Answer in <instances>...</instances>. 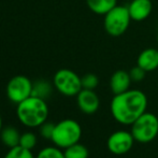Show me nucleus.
Masks as SVG:
<instances>
[{
  "mask_svg": "<svg viewBox=\"0 0 158 158\" xmlns=\"http://www.w3.org/2000/svg\"><path fill=\"white\" fill-rule=\"evenodd\" d=\"M77 102L79 109L85 114H94L100 106L99 96L92 89H82L77 95Z\"/></svg>",
  "mask_w": 158,
  "mask_h": 158,
  "instance_id": "9",
  "label": "nucleus"
},
{
  "mask_svg": "<svg viewBox=\"0 0 158 158\" xmlns=\"http://www.w3.org/2000/svg\"><path fill=\"white\" fill-rule=\"evenodd\" d=\"M35 158H66L64 157V151L61 148L55 146H48L44 148L38 153Z\"/></svg>",
  "mask_w": 158,
  "mask_h": 158,
  "instance_id": "17",
  "label": "nucleus"
},
{
  "mask_svg": "<svg viewBox=\"0 0 158 158\" xmlns=\"http://www.w3.org/2000/svg\"><path fill=\"white\" fill-rule=\"evenodd\" d=\"M3 158H35L33 156L32 152L27 148H24L22 146L17 145L9 150Z\"/></svg>",
  "mask_w": 158,
  "mask_h": 158,
  "instance_id": "18",
  "label": "nucleus"
},
{
  "mask_svg": "<svg viewBox=\"0 0 158 158\" xmlns=\"http://www.w3.org/2000/svg\"><path fill=\"white\" fill-rule=\"evenodd\" d=\"M86 4L95 14L106 15L109 11L117 6V0H86Z\"/></svg>",
  "mask_w": 158,
  "mask_h": 158,
  "instance_id": "14",
  "label": "nucleus"
},
{
  "mask_svg": "<svg viewBox=\"0 0 158 158\" xmlns=\"http://www.w3.org/2000/svg\"><path fill=\"white\" fill-rule=\"evenodd\" d=\"M21 135L22 133H19V131L16 128L12 126H8L2 128L1 132H0V139H1L3 145L8 146L9 148H12L19 145Z\"/></svg>",
  "mask_w": 158,
  "mask_h": 158,
  "instance_id": "13",
  "label": "nucleus"
},
{
  "mask_svg": "<svg viewBox=\"0 0 158 158\" xmlns=\"http://www.w3.org/2000/svg\"><path fill=\"white\" fill-rule=\"evenodd\" d=\"M48 106L44 99L35 96L17 104L16 114L19 122L29 128L40 127L48 117Z\"/></svg>",
  "mask_w": 158,
  "mask_h": 158,
  "instance_id": "2",
  "label": "nucleus"
},
{
  "mask_svg": "<svg viewBox=\"0 0 158 158\" xmlns=\"http://www.w3.org/2000/svg\"><path fill=\"white\" fill-rule=\"evenodd\" d=\"M148 97L140 89H128L114 95L110 103L113 118L122 125H131L148 109Z\"/></svg>",
  "mask_w": 158,
  "mask_h": 158,
  "instance_id": "1",
  "label": "nucleus"
},
{
  "mask_svg": "<svg viewBox=\"0 0 158 158\" xmlns=\"http://www.w3.org/2000/svg\"><path fill=\"white\" fill-rule=\"evenodd\" d=\"M156 40H157V44H158V32H157V37H156Z\"/></svg>",
  "mask_w": 158,
  "mask_h": 158,
  "instance_id": "24",
  "label": "nucleus"
},
{
  "mask_svg": "<svg viewBox=\"0 0 158 158\" xmlns=\"http://www.w3.org/2000/svg\"><path fill=\"white\" fill-rule=\"evenodd\" d=\"M129 74H130V77L132 80V82H141L142 80L145 77L146 71L143 70L141 67H139L137 64L135 67L131 68V70L129 71Z\"/></svg>",
  "mask_w": 158,
  "mask_h": 158,
  "instance_id": "22",
  "label": "nucleus"
},
{
  "mask_svg": "<svg viewBox=\"0 0 158 158\" xmlns=\"http://www.w3.org/2000/svg\"><path fill=\"white\" fill-rule=\"evenodd\" d=\"M51 94H52V86L48 82L41 80V81H37L33 83L31 96L42 98L45 100Z\"/></svg>",
  "mask_w": 158,
  "mask_h": 158,
  "instance_id": "16",
  "label": "nucleus"
},
{
  "mask_svg": "<svg viewBox=\"0 0 158 158\" xmlns=\"http://www.w3.org/2000/svg\"><path fill=\"white\" fill-rule=\"evenodd\" d=\"M103 16L104 30L109 35L115 38L123 35L127 31L131 22L128 6H114Z\"/></svg>",
  "mask_w": 158,
  "mask_h": 158,
  "instance_id": "4",
  "label": "nucleus"
},
{
  "mask_svg": "<svg viewBox=\"0 0 158 158\" xmlns=\"http://www.w3.org/2000/svg\"><path fill=\"white\" fill-rule=\"evenodd\" d=\"M53 84L61 95L67 97L77 96L83 89L81 77L70 69H60L57 71L53 79Z\"/></svg>",
  "mask_w": 158,
  "mask_h": 158,
  "instance_id": "6",
  "label": "nucleus"
},
{
  "mask_svg": "<svg viewBox=\"0 0 158 158\" xmlns=\"http://www.w3.org/2000/svg\"><path fill=\"white\" fill-rule=\"evenodd\" d=\"M55 125L56 124L54 123H48V122H44L41 126H40V135L44 138V139H48L51 140L52 139V135L53 132H54V129H55Z\"/></svg>",
  "mask_w": 158,
  "mask_h": 158,
  "instance_id": "21",
  "label": "nucleus"
},
{
  "mask_svg": "<svg viewBox=\"0 0 158 158\" xmlns=\"http://www.w3.org/2000/svg\"><path fill=\"white\" fill-rule=\"evenodd\" d=\"M131 80L129 72L125 70H117L111 75L110 89L113 95H118L130 89Z\"/></svg>",
  "mask_w": 158,
  "mask_h": 158,
  "instance_id": "11",
  "label": "nucleus"
},
{
  "mask_svg": "<svg viewBox=\"0 0 158 158\" xmlns=\"http://www.w3.org/2000/svg\"><path fill=\"white\" fill-rule=\"evenodd\" d=\"M135 140L131 131L117 130L110 135L106 142L108 150L114 155L127 154L132 148Z\"/></svg>",
  "mask_w": 158,
  "mask_h": 158,
  "instance_id": "8",
  "label": "nucleus"
},
{
  "mask_svg": "<svg viewBox=\"0 0 158 158\" xmlns=\"http://www.w3.org/2000/svg\"><path fill=\"white\" fill-rule=\"evenodd\" d=\"M81 81H82V87L84 89L95 90V88L99 84V79H98V77L94 74V73H87V74L83 75L81 77Z\"/></svg>",
  "mask_w": 158,
  "mask_h": 158,
  "instance_id": "20",
  "label": "nucleus"
},
{
  "mask_svg": "<svg viewBox=\"0 0 158 158\" xmlns=\"http://www.w3.org/2000/svg\"><path fill=\"white\" fill-rule=\"evenodd\" d=\"M2 128H3V125H2V118H1V115H0V132H1Z\"/></svg>",
  "mask_w": 158,
  "mask_h": 158,
  "instance_id": "23",
  "label": "nucleus"
},
{
  "mask_svg": "<svg viewBox=\"0 0 158 158\" xmlns=\"http://www.w3.org/2000/svg\"><path fill=\"white\" fill-rule=\"evenodd\" d=\"M131 21L143 22L151 15L153 4L151 0H132L128 6Z\"/></svg>",
  "mask_w": 158,
  "mask_h": 158,
  "instance_id": "10",
  "label": "nucleus"
},
{
  "mask_svg": "<svg viewBox=\"0 0 158 158\" xmlns=\"http://www.w3.org/2000/svg\"><path fill=\"white\" fill-rule=\"evenodd\" d=\"M130 126L131 133L139 143H150L158 135V117L154 113H143Z\"/></svg>",
  "mask_w": 158,
  "mask_h": 158,
  "instance_id": "5",
  "label": "nucleus"
},
{
  "mask_svg": "<svg viewBox=\"0 0 158 158\" xmlns=\"http://www.w3.org/2000/svg\"><path fill=\"white\" fill-rule=\"evenodd\" d=\"M64 153L66 158H88L89 156L88 148L80 142L64 148Z\"/></svg>",
  "mask_w": 158,
  "mask_h": 158,
  "instance_id": "15",
  "label": "nucleus"
},
{
  "mask_svg": "<svg viewBox=\"0 0 158 158\" xmlns=\"http://www.w3.org/2000/svg\"><path fill=\"white\" fill-rule=\"evenodd\" d=\"M82 137V127L77 121L71 118L63 119L55 125L51 141L59 148H67L80 142Z\"/></svg>",
  "mask_w": 158,
  "mask_h": 158,
  "instance_id": "3",
  "label": "nucleus"
},
{
  "mask_svg": "<svg viewBox=\"0 0 158 158\" xmlns=\"http://www.w3.org/2000/svg\"><path fill=\"white\" fill-rule=\"evenodd\" d=\"M33 83L25 75H15L6 85V96L13 103L19 104L29 98L32 93Z\"/></svg>",
  "mask_w": 158,
  "mask_h": 158,
  "instance_id": "7",
  "label": "nucleus"
},
{
  "mask_svg": "<svg viewBox=\"0 0 158 158\" xmlns=\"http://www.w3.org/2000/svg\"><path fill=\"white\" fill-rule=\"evenodd\" d=\"M137 64L146 72H152L158 68V50L148 48L143 50L137 58Z\"/></svg>",
  "mask_w": 158,
  "mask_h": 158,
  "instance_id": "12",
  "label": "nucleus"
},
{
  "mask_svg": "<svg viewBox=\"0 0 158 158\" xmlns=\"http://www.w3.org/2000/svg\"><path fill=\"white\" fill-rule=\"evenodd\" d=\"M35 145H37V137L35 133L30 132V131L22 133L21 140H19V146L32 151V148H35Z\"/></svg>",
  "mask_w": 158,
  "mask_h": 158,
  "instance_id": "19",
  "label": "nucleus"
}]
</instances>
